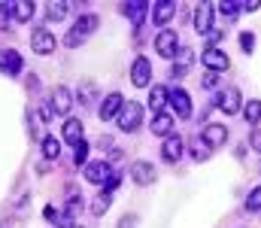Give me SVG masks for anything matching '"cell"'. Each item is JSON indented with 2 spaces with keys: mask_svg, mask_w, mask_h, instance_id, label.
Returning <instances> with one entry per match:
<instances>
[{
  "mask_svg": "<svg viewBox=\"0 0 261 228\" xmlns=\"http://www.w3.org/2000/svg\"><path fill=\"white\" fill-rule=\"evenodd\" d=\"M140 122H143V104L140 100H125V107L119 113V128L130 134V131L140 128Z\"/></svg>",
  "mask_w": 261,
  "mask_h": 228,
  "instance_id": "6da1fadb",
  "label": "cell"
},
{
  "mask_svg": "<svg viewBox=\"0 0 261 228\" xmlns=\"http://www.w3.org/2000/svg\"><path fill=\"white\" fill-rule=\"evenodd\" d=\"M200 61H203V67H206L210 73H225V70L231 67L228 55H225V52H222L219 46H213V49L206 46V49H203V55H200Z\"/></svg>",
  "mask_w": 261,
  "mask_h": 228,
  "instance_id": "7a4b0ae2",
  "label": "cell"
},
{
  "mask_svg": "<svg viewBox=\"0 0 261 228\" xmlns=\"http://www.w3.org/2000/svg\"><path fill=\"white\" fill-rule=\"evenodd\" d=\"M240 104H243V97H240V88H234V85L222 88V91H219V97H216V107H219L222 113H228V116L240 113Z\"/></svg>",
  "mask_w": 261,
  "mask_h": 228,
  "instance_id": "3957f363",
  "label": "cell"
},
{
  "mask_svg": "<svg viewBox=\"0 0 261 228\" xmlns=\"http://www.w3.org/2000/svg\"><path fill=\"white\" fill-rule=\"evenodd\" d=\"M155 52L164 55V58H176V52H179V37H176V31H158V37H155Z\"/></svg>",
  "mask_w": 261,
  "mask_h": 228,
  "instance_id": "277c9868",
  "label": "cell"
},
{
  "mask_svg": "<svg viewBox=\"0 0 261 228\" xmlns=\"http://www.w3.org/2000/svg\"><path fill=\"white\" fill-rule=\"evenodd\" d=\"M55 46H58V40H55V34H52V31H46V28L34 31V37H31V49H34L37 55H52V52H55Z\"/></svg>",
  "mask_w": 261,
  "mask_h": 228,
  "instance_id": "5b68a950",
  "label": "cell"
},
{
  "mask_svg": "<svg viewBox=\"0 0 261 228\" xmlns=\"http://www.w3.org/2000/svg\"><path fill=\"white\" fill-rule=\"evenodd\" d=\"M200 137H203V143H206L210 149H219V146L228 140V128H225V125H219V122H210V125L200 131Z\"/></svg>",
  "mask_w": 261,
  "mask_h": 228,
  "instance_id": "8992f818",
  "label": "cell"
},
{
  "mask_svg": "<svg viewBox=\"0 0 261 228\" xmlns=\"http://www.w3.org/2000/svg\"><path fill=\"white\" fill-rule=\"evenodd\" d=\"M110 176H113L110 161H91V164H85V180H88V183H94V186H107Z\"/></svg>",
  "mask_w": 261,
  "mask_h": 228,
  "instance_id": "52a82bcc",
  "label": "cell"
},
{
  "mask_svg": "<svg viewBox=\"0 0 261 228\" xmlns=\"http://www.w3.org/2000/svg\"><path fill=\"white\" fill-rule=\"evenodd\" d=\"M149 79H152V64H149V58H137L134 61V67H130V82L137 85V88H149Z\"/></svg>",
  "mask_w": 261,
  "mask_h": 228,
  "instance_id": "ba28073f",
  "label": "cell"
},
{
  "mask_svg": "<svg viewBox=\"0 0 261 228\" xmlns=\"http://www.w3.org/2000/svg\"><path fill=\"white\" fill-rule=\"evenodd\" d=\"M122 107H125V100H122V94H119V91H113V94H107V97L100 100V119H103V122H110V119H116V116L122 113Z\"/></svg>",
  "mask_w": 261,
  "mask_h": 228,
  "instance_id": "9c48e42d",
  "label": "cell"
},
{
  "mask_svg": "<svg viewBox=\"0 0 261 228\" xmlns=\"http://www.w3.org/2000/svg\"><path fill=\"white\" fill-rule=\"evenodd\" d=\"M213 6L216 3H197V9H195V31L197 34H210L213 31Z\"/></svg>",
  "mask_w": 261,
  "mask_h": 228,
  "instance_id": "30bf717a",
  "label": "cell"
},
{
  "mask_svg": "<svg viewBox=\"0 0 261 228\" xmlns=\"http://www.w3.org/2000/svg\"><path fill=\"white\" fill-rule=\"evenodd\" d=\"M0 70L6 76H18L21 73V55L15 49H0Z\"/></svg>",
  "mask_w": 261,
  "mask_h": 228,
  "instance_id": "8fae6325",
  "label": "cell"
},
{
  "mask_svg": "<svg viewBox=\"0 0 261 228\" xmlns=\"http://www.w3.org/2000/svg\"><path fill=\"white\" fill-rule=\"evenodd\" d=\"M170 104H173L176 116H182V119L192 116V97H189V91H182V88H170Z\"/></svg>",
  "mask_w": 261,
  "mask_h": 228,
  "instance_id": "7c38bea8",
  "label": "cell"
},
{
  "mask_svg": "<svg viewBox=\"0 0 261 228\" xmlns=\"http://www.w3.org/2000/svg\"><path fill=\"white\" fill-rule=\"evenodd\" d=\"M130 176H134L137 186H149V183H155V167L149 161H134L130 164Z\"/></svg>",
  "mask_w": 261,
  "mask_h": 228,
  "instance_id": "4fadbf2b",
  "label": "cell"
},
{
  "mask_svg": "<svg viewBox=\"0 0 261 228\" xmlns=\"http://www.w3.org/2000/svg\"><path fill=\"white\" fill-rule=\"evenodd\" d=\"M173 12H176V3H173V0H158V3H152V21H155V24H167V21L173 18Z\"/></svg>",
  "mask_w": 261,
  "mask_h": 228,
  "instance_id": "5bb4252c",
  "label": "cell"
},
{
  "mask_svg": "<svg viewBox=\"0 0 261 228\" xmlns=\"http://www.w3.org/2000/svg\"><path fill=\"white\" fill-rule=\"evenodd\" d=\"M122 12L134 21V28H140L143 18H146V12H149V3H143V0H130V3H122Z\"/></svg>",
  "mask_w": 261,
  "mask_h": 228,
  "instance_id": "9a60e30c",
  "label": "cell"
},
{
  "mask_svg": "<svg viewBox=\"0 0 261 228\" xmlns=\"http://www.w3.org/2000/svg\"><path fill=\"white\" fill-rule=\"evenodd\" d=\"M164 104H170V88H164V85H152V88H149V107L155 110V116L164 113Z\"/></svg>",
  "mask_w": 261,
  "mask_h": 228,
  "instance_id": "2e32d148",
  "label": "cell"
},
{
  "mask_svg": "<svg viewBox=\"0 0 261 228\" xmlns=\"http://www.w3.org/2000/svg\"><path fill=\"white\" fill-rule=\"evenodd\" d=\"M70 107H73V94H70V88L58 85V88L52 91V110L64 116V113H70Z\"/></svg>",
  "mask_w": 261,
  "mask_h": 228,
  "instance_id": "e0dca14e",
  "label": "cell"
},
{
  "mask_svg": "<svg viewBox=\"0 0 261 228\" xmlns=\"http://www.w3.org/2000/svg\"><path fill=\"white\" fill-rule=\"evenodd\" d=\"M149 128H152V134H158V137H164V140H167V137L173 134V116H170V113H158V116L152 119V125H149Z\"/></svg>",
  "mask_w": 261,
  "mask_h": 228,
  "instance_id": "ac0fdd59",
  "label": "cell"
},
{
  "mask_svg": "<svg viewBox=\"0 0 261 228\" xmlns=\"http://www.w3.org/2000/svg\"><path fill=\"white\" fill-rule=\"evenodd\" d=\"M161 155H164V161H179V155H182V137H167L164 140V146H161Z\"/></svg>",
  "mask_w": 261,
  "mask_h": 228,
  "instance_id": "d6986e66",
  "label": "cell"
},
{
  "mask_svg": "<svg viewBox=\"0 0 261 228\" xmlns=\"http://www.w3.org/2000/svg\"><path fill=\"white\" fill-rule=\"evenodd\" d=\"M97 24H100V18H97L94 12H88V15H79V18H76V24H73V31H76L79 37H88V34H91V31H94Z\"/></svg>",
  "mask_w": 261,
  "mask_h": 228,
  "instance_id": "ffe728a7",
  "label": "cell"
},
{
  "mask_svg": "<svg viewBox=\"0 0 261 228\" xmlns=\"http://www.w3.org/2000/svg\"><path fill=\"white\" fill-rule=\"evenodd\" d=\"M61 137H64L67 143H73V146H76V143H82V122H79V119H67Z\"/></svg>",
  "mask_w": 261,
  "mask_h": 228,
  "instance_id": "44dd1931",
  "label": "cell"
},
{
  "mask_svg": "<svg viewBox=\"0 0 261 228\" xmlns=\"http://www.w3.org/2000/svg\"><path fill=\"white\" fill-rule=\"evenodd\" d=\"M34 6H37V3H31V0L12 3V18H15V21H28V18L34 15Z\"/></svg>",
  "mask_w": 261,
  "mask_h": 228,
  "instance_id": "7402d4cb",
  "label": "cell"
},
{
  "mask_svg": "<svg viewBox=\"0 0 261 228\" xmlns=\"http://www.w3.org/2000/svg\"><path fill=\"white\" fill-rule=\"evenodd\" d=\"M67 12H70V3H67V0H55V3H49V9H46L49 21H61Z\"/></svg>",
  "mask_w": 261,
  "mask_h": 228,
  "instance_id": "603a6c76",
  "label": "cell"
},
{
  "mask_svg": "<svg viewBox=\"0 0 261 228\" xmlns=\"http://www.w3.org/2000/svg\"><path fill=\"white\" fill-rule=\"evenodd\" d=\"M243 116H246L249 125H258L261 122V100H249V104L243 107Z\"/></svg>",
  "mask_w": 261,
  "mask_h": 228,
  "instance_id": "cb8c5ba5",
  "label": "cell"
},
{
  "mask_svg": "<svg viewBox=\"0 0 261 228\" xmlns=\"http://www.w3.org/2000/svg\"><path fill=\"white\" fill-rule=\"evenodd\" d=\"M192 158L195 161H206L210 158V146L203 143V137H192Z\"/></svg>",
  "mask_w": 261,
  "mask_h": 228,
  "instance_id": "d4e9b609",
  "label": "cell"
},
{
  "mask_svg": "<svg viewBox=\"0 0 261 228\" xmlns=\"http://www.w3.org/2000/svg\"><path fill=\"white\" fill-rule=\"evenodd\" d=\"M43 155L55 161V158L61 155V140H55V137H43Z\"/></svg>",
  "mask_w": 261,
  "mask_h": 228,
  "instance_id": "484cf974",
  "label": "cell"
},
{
  "mask_svg": "<svg viewBox=\"0 0 261 228\" xmlns=\"http://www.w3.org/2000/svg\"><path fill=\"white\" fill-rule=\"evenodd\" d=\"M246 210H249V213H261V186H255V189L249 192V198H246Z\"/></svg>",
  "mask_w": 261,
  "mask_h": 228,
  "instance_id": "4316f807",
  "label": "cell"
},
{
  "mask_svg": "<svg viewBox=\"0 0 261 228\" xmlns=\"http://www.w3.org/2000/svg\"><path fill=\"white\" fill-rule=\"evenodd\" d=\"M107 210H110V195L103 192V195H97V198H94V204H91V213H94V216H103Z\"/></svg>",
  "mask_w": 261,
  "mask_h": 228,
  "instance_id": "83f0119b",
  "label": "cell"
},
{
  "mask_svg": "<svg viewBox=\"0 0 261 228\" xmlns=\"http://www.w3.org/2000/svg\"><path fill=\"white\" fill-rule=\"evenodd\" d=\"M85 158H88V143L82 140V143H76V146H73V164H76V167H82V164H85Z\"/></svg>",
  "mask_w": 261,
  "mask_h": 228,
  "instance_id": "f1b7e54d",
  "label": "cell"
},
{
  "mask_svg": "<svg viewBox=\"0 0 261 228\" xmlns=\"http://www.w3.org/2000/svg\"><path fill=\"white\" fill-rule=\"evenodd\" d=\"M240 49H243L246 55L255 49V34H252V31H243V34H240Z\"/></svg>",
  "mask_w": 261,
  "mask_h": 228,
  "instance_id": "f546056e",
  "label": "cell"
},
{
  "mask_svg": "<svg viewBox=\"0 0 261 228\" xmlns=\"http://www.w3.org/2000/svg\"><path fill=\"white\" fill-rule=\"evenodd\" d=\"M79 207H82V198H79V192H76V195H70V201H67V216H76Z\"/></svg>",
  "mask_w": 261,
  "mask_h": 228,
  "instance_id": "4dcf8cb0",
  "label": "cell"
},
{
  "mask_svg": "<svg viewBox=\"0 0 261 228\" xmlns=\"http://www.w3.org/2000/svg\"><path fill=\"white\" fill-rule=\"evenodd\" d=\"M219 9H222L228 18H234V15L240 12V3H231V0H225V3H219Z\"/></svg>",
  "mask_w": 261,
  "mask_h": 228,
  "instance_id": "1f68e13d",
  "label": "cell"
},
{
  "mask_svg": "<svg viewBox=\"0 0 261 228\" xmlns=\"http://www.w3.org/2000/svg\"><path fill=\"white\" fill-rule=\"evenodd\" d=\"M200 85H203V88H216V85H219V73H210V70H206L203 79H200Z\"/></svg>",
  "mask_w": 261,
  "mask_h": 228,
  "instance_id": "d6a6232c",
  "label": "cell"
},
{
  "mask_svg": "<svg viewBox=\"0 0 261 228\" xmlns=\"http://www.w3.org/2000/svg\"><path fill=\"white\" fill-rule=\"evenodd\" d=\"M9 15H12V3H0V28H6Z\"/></svg>",
  "mask_w": 261,
  "mask_h": 228,
  "instance_id": "836d02e7",
  "label": "cell"
},
{
  "mask_svg": "<svg viewBox=\"0 0 261 228\" xmlns=\"http://www.w3.org/2000/svg\"><path fill=\"white\" fill-rule=\"evenodd\" d=\"M249 146L255 152H261V128H252V134H249Z\"/></svg>",
  "mask_w": 261,
  "mask_h": 228,
  "instance_id": "e575fe53",
  "label": "cell"
},
{
  "mask_svg": "<svg viewBox=\"0 0 261 228\" xmlns=\"http://www.w3.org/2000/svg\"><path fill=\"white\" fill-rule=\"evenodd\" d=\"M119 183H122V176H119V173H113V176H110V180H107V186H103V192H107V195H110V192H113V189H119Z\"/></svg>",
  "mask_w": 261,
  "mask_h": 228,
  "instance_id": "d590c367",
  "label": "cell"
},
{
  "mask_svg": "<svg viewBox=\"0 0 261 228\" xmlns=\"http://www.w3.org/2000/svg\"><path fill=\"white\" fill-rule=\"evenodd\" d=\"M82 40H85V37H79L76 31H70V34H67V37H64V43H67V46H70V49H73V46H79Z\"/></svg>",
  "mask_w": 261,
  "mask_h": 228,
  "instance_id": "8d00e7d4",
  "label": "cell"
},
{
  "mask_svg": "<svg viewBox=\"0 0 261 228\" xmlns=\"http://www.w3.org/2000/svg\"><path fill=\"white\" fill-rule=\"evenodd\" d=\"M91 94H94V85H91V82H85V85H82V100H85V107H88Z\"/></svg>",
  "mask_w": 261,
  "mask_h": 228,
  "instance_id": "74e56055",
  "label": "cell"
},
{
  "mask_svg": "<svg viewBox=\"0 0 261 228\" xmlns=\"http://www.w3.org/2000/svg\"><path fill=\"white\" fill-rule=\"evenodd\" d=\"M43 216H46L49 222H58V219H61V213H58L55 207H46V210H43Z\"/></svg>",
  "mask_w": 261,
  "mask_h": 228,
  "instance_id": "f35d334b",
  "label": "cell"
},
{
  "mask_svg": "<svg viewBox=\"0 0 261 228\" xmlns=\"http://www.w3.org/2000/svg\"><path fill=\"white\" fill-rule=\"evenodd\" d=\"M261 6V0H249V3H240V9H246V12H255Z\"/></svg>",
  "mask_w": 261,
  "mask_h": 228,
  "instance_id": "ab89813d",
  "label": "cell"
},
{
  "mask_svg": "<svg viewBox=\"0 0 261 228\" xmlns=\"http://www.w3.org/2000/svg\"><path fill=\"white\" fill-rule=\"evenodd\" d=\"M134 222H137V216H122L119 219V228H134Z\"/></svg>",
  "mask_w": 261,
  "mask_h": 228,
  "instance_id": "60d3db41",
  "label": "cell"
}]
</instances>
